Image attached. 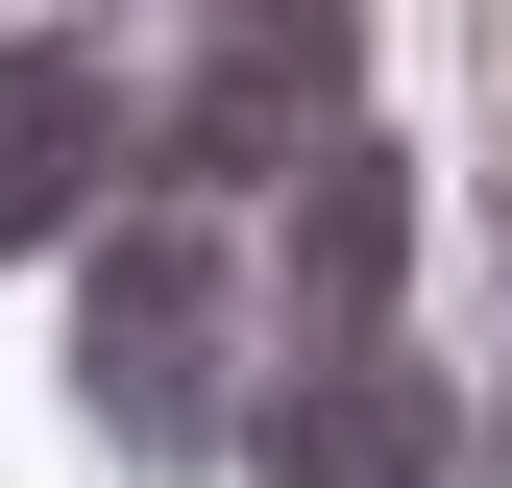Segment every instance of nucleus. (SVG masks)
Masks as SVG:
<instances>
[{"instance_id":"obj_1","label":"nucleus","mask_w":512,"mask_h":488,"mask_svg":"<svg viewBox=\"0 0 512 488\" xmlns=\"http://www.w3.org/2000/svg\"><path fill=\"white\" fill-rule=\"evenodd\" d=\"M342 25L366 0H220L196 25V171H317L342 147Z\"/></svg>"},{"instance_id":"obj_3","label":"nucleus","mask_w":512,"mask_h":488,"mask_svg":"<svg viewBox=\"0 0 512 488\" xmlns=\"http://www.w3.org/2000/svg\"><path fill=\"white\" fill-rule=\"evenodd\" d=\"M415 464H439V391L391 342H317V391L269 415V488H415Z\"/></svg>"},{"instance_id":"obj_4","label":"nucleus","mask_w":512,"mask_h":488,"mask_svg":"<svg viewBox=\"0 0 512 488\" xmlns=\"http://www.w3.org/2000/svg\"><path fill=\"white\" fill-rule=\"evenodd\" d=\"M98 147H122V74L98 49H25V74H0V244H49L98 196Z\"/></svg>"},{"instance_id":"obj_5","label":"nucleus","mask_w":512,"mask_h":488,"mask_svg":"<svg viewBox=\"0 0 512 488\" xmlns=\"http://www.w3.org/2000/svg\"><path fill=\"white\" fill-rule=\"evenodd\" d=\"M391 147H317V244H293V269H317V342H391Z\"/></svg>"},{"instance_id":"obj_2","label":"nucleus","mask_w":512,"mask_h":488,"mask_svg":"<svg viewBox=\"0 0 512 488\" xmlns=\"http://www.w3.org/2000/svg\"><path fill=\"white\" fill-rule=\"evenodd\" d=\"M220 244H122V269H98V415H122V440H220Z\"/></svg>"}]
</instances>
